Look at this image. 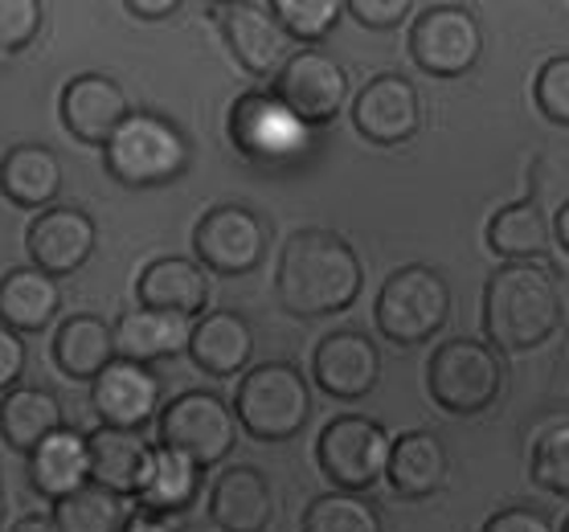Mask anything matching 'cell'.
Wrapping results in <instances>:
<instances>
[{
    "mask_svg": "<svg viewBox=\"0 0 569 532\" xmlns=\"http://www.w3.org/2000/svg\"><path fill=\"white\" fill-rule=\"evenodd\" d=\"M274 21L283 26V33L299 46H320L345 17L340 0H271Z\"/></svg>",
    "mask_w": 569,
    "mask_h": 532,
    "instance_id": "cell-34",
    "label": "cell"
},
{
    "mask_svg": "<svg viewBox=\"0 0 569 532\" xmlns=\"http://www.w3.org/2000/svg\"><path fill=\"white\" fill-rule=\"evenodd\" d=\"M99 247V225L82 205H50L33 213L26 230L29 267L62 283L66 274L82 271Z\"/></svg>",
    "mask_w": 569,
    "mask_h": 532,
    "instance_id": "cell-14",
    "label": "cell"
},
{
    "mask_svg": "<svg viewBox=\"0 0 569 532\" xmlns=\"http://www.w3.org/2000/svg\"><path fill=\"white\" fill-rule=\"evenodd\" d=\"M62 422V402L46 385H17L0 398V442L17 454H29L41 439H50Z\"/></svg>",
    "mask_w": 569,
    "mask_h": 532,
    "instance_id": "cell-30",
    "label": "cell"
},
{
    "mask_svg": "<svg viewBox=\"0 0 569 532\" xmlns=\"http://www.w3.org/2000/svg\"><path fill=\"white\" fill-rule=\"evenodd\" d=\"M0 532H9V492H4V475H0Z\"/></svg>",
    "mask_w": 569,
    "mask_h": 532,
    "instance_id": "cell-45",
    "label": "cell"
},
{
    "mask_svg": "<svg viewBox=\"0 0 569 532\" xmlns=\"http://www.w3.org/2000/svg\"><path fill=\"white\" fill-rule=\"evenodd\" d=\"M160 398H164L160 377H156L148 364L123 361V357H116V361L91 381V405H94L99 426H116V430H131V434H136V430H143L148 422H156Z\"/></svg>",
    "mask_w": 569,
    "mask_h": 532,
    "instance_id": "cell-17",
    "label": "cell"
},
{
    "mask_svg": "<svg viewBox=\"0 0 569 532\" xmlns=\"http://www.w3.org/2000/svg\"><path fill=\"white\" fill-rule=\"evenodd\" d=\"M119 532H181V524H177L172 516H156V512H140V508H131Z\"/></svg>",
    "mask_w": 569,
    "mask_h": 532,
    "instance_id": "cell-41",
    "label": "cell"
},
{
    "mask_svg": "<svg viewBox=\"0 0 569 532\" xmlns=\"http://www.w3.org/2000/svg\"><path fill=\"white\" fill-rule=\"evenodd\" d=\"M410 58L430 79H463L483 58V26L467 4H427L410 26Z\"/></svg>",
    "mask_w": 569,
    "mask_h": 532,
    "instance_id": "cell-12",
    "label": "cell"
},
{
    "mask_svg": "<svg viewBox=\"0 0 569 532\" xmlns=\"http://www.w3.org/2000/svg\"><path fill=\"white\" fill-rule=\"evenodd\" d=\"M271 94L291 116H299L316 131V128H328L349 107L352 82L345 62H337L320 46H303V50H296L287 58L283 70L271 79Z\"/></svg>",
    "mask_w": 569,
    "mask_h": 532,
    "instance_id": "cell-11",
    "label": "cell"
},
{
    "mask_svg": "<svg viewBox=\"0 0 569 532\" xmlns=\"http://www.w3.org/2000/svg\"><path fill=\"white\" fill-rule=\"evenodd\" d=\"M561 532H569V516H566V524H561Z\"/></svg>",
    "mask_w": 569,
    "mask_h": 532,
    "instance_id": "cell-46",
    "label": "cell"
},
{
    "mask_svg": "<svg viewBox=\"0 0 569 532\" xmlns=\"http://www.w3.org/2000/svg\"><path fill=\"white\" fill-rule=\"evenodd\" d=\"M553 238H557V247L569 254V201L561 209H557V218H553Z\"/></svg>",
    "mask_w": 569,
    "mask_h": 532,
    "instance_id": "cell-44",
    "label": "cell"
},
{
    "mask_svg": "<svg viewBox=\"0 0 569 532\" xmlns=\"http://www.w3.org/2000/svg\"><path fill=\"white\" fill-rule=\"evenodd\" d=\"M377 332L398 344V349H415L427 344L447 328L451 320V283L439 267L430 262H406L377 291L373 303Z\"/></svg>",
    "mask_w": 569,
    "mask_h": 532,
    "instance_id": "cell-4",
    "label": "cell"
},
{
    "mask_svg": "<svg viewBox=\"0 0 569 532\" xmlns=\"http://www.w3.org/2000/svg\"><path fill=\"white\" fill-rule=\"evenodd\" d=\"M529 471L532 483H541L545 492L569 500V422H553L537 434Z\"/></svg>",
    "mask_w": 569,
    "mask_h": 532,
    "instance_id": "cell-35",
    "label": "cell"
},
{
    "mask_svg": "<svg viewBox=\"0 0 569 532\" xmlns=\"http://www.w3.org/2000/svg\"><path fill=\"white\" fill-rule=\"evenodd\" d=\"M123 9L140 21H164V17L181 13V0H123Z\"/></svg>",
    "mask_w": 569,
    "mask_h": 532,
    "instance_id": "cell-42",
    "label": "cell"
},
{
    "mask_svg": "<svg viewBox=\"0 0 569 532\" xmlns=\"http://www.w3.org/2000/svg\"><path fill=\"white\" fill-rule=\"evenodd\" d=\"M184 352L206 377H238L247 373L250 357H254V328L242 312H206L189 324V344Z\"/></svg>",
    "mask_w": 569,
    "mask_h": 532,
    "instance_id": "cell-21",
    "label": "cell"
},
{
    "mask_svg": "<svg viewBox=\"0 0 569 532\" xmlns=\"http://www.w3.org/2000/svg\"><path fill=\"white\" fill-rule=\"evenodd\" d=\"M46 26L41 0H0V53L26 50Z\"/></svg>",
    "mask_w": 569,
    "mask_h": 532,
    "instance_id": "cell-37",
    "label": "cell"
},
{
    "mask_svg": "<svg viewBox=\"0 0 569 532\" xmlns=\"http://www.w3.org/2000/svg\"><path fill=\"white\" fill-rule=\"evenodd\" d=\"M53 364L62 369L70 381H94L107 364L116 361V332L103 315L74 312L62 315V324L53 328Z\"/></svg>",
    "mask_w": 569,
    "mask_h": 532,
    "instance_id": "cell-27",
    "label": "cell"
},
{
    "mask_svg": "<svg viewBox=\"0 0 569 532\" xmlns=\"http://www.w3.org/2000/svg\"><path fill=\"white\" fill-rule=\"evenodd\" d=\"M226 131H230L238 157L259 169H287L311 152V128L262 87L233 99Z\"/></svg>",
    "mask_w": 569,
    "mask_h": 532,
    "instance_id": "cell-7",
    "label": "cell"
},
{
    "mask_svg": "<svg viewBox=\"0 0 569 532\" xmlns=\"http://www.w3.org/2000/svg\"><path fill=\"white\" fill-rule=\"evenodd\" d=\"M66 184L62 157L46 148V143H13L0 157V193L9 197L17 209L41 213V209L58 205Z\"/></svg>",
    "mask_w": 569,
    "mask_h": 532,
    "instance_id": "cell-24",
    "label": "cell"
},
{
    "mask_svg": "<svg viewBox=\"0 0 569 532\" xmlns=\"http://www.w3.org/2000/svg\"><path fill=\"white\" fill-rule=\"evenodd\" d=\"M209 520L221 532H267L274 520V488L254 463H233L209 488Z\"/></svg>",
    "mask_w": 569,
    "mask_h": 532,
    "instance_id": "cell-20",
    "label": "cell"
},
{
    "mask_svg": "<svg viewBox=\"0 0 569 532\" xmlns=\"http://www.w3.org/2000/svg\"><path fill=\"white\" fill-rule=\"evenodd\" d=\"M532 99H537V111H541L549 123L569 128V53H557V58H549V62L537 70Z\"/></svg>",
    "mask_w": 569,
    "mask_h": 532,
    "instance_id": "cell-36",
    "label": "cell"
},
{
    "mask_svg": "<svg viewBox=\"0 0 569 532\" xmlns=\"http://www.w3.org/2000/svg\"><path fill=\"white\" fill-rule=\"evenodd\" d=\"M365 287V262L349 238L323 225L296 230L279 250L274 295L299 320L349 312Z\"/></svg>",
    "mask_w": 569,
    "mask_h": 532,
    "instance_id": "cell-1",
    "label": "cell"
},
{
    "mask_svg": "<svg viewBox=\"0 0 569 532\" xmlns=\"http://www.w3.org/2000/svg\"><path fill=\"white\" fill-rule=\"evenodd\" d=\"M389 430L369 414H340L316 439V463L337 492L361 495L377 480H386L389 463Z\"/></svg>",
    "mask_w": 569,
    "mask_h": 532,
    "instance_id": "cell-10",
    "label": "cell"
},
{
    "mask_svg": "<svg viewBox=\"0 0 569 532\" xmlns=\"http://www.w3.org/2000/svg\"><path fill=\"white\" fill-rule=\"evenodd\" d=\"M352 128L377 148H398L422 131V94L406 74L381 70L352 94Z\"/></svg>",
    "mask_w": 569,
    "mask_h": 532,
    "instance_id": "cell-13",
    "label": "cell"
},
{
    "mask_svg": "<svg viewBox=\"0 0 569 532\" xmlns=\"http://www.w3.org/2000/svg\"><path fill=\"white\" fill-rule=\"evenodd\" d=\"M62 315V283L38 267H13L0 274V324L17 337L46 332Z\"/></svg>",
    "mask_w": 569,
    "mask_h": 532,
    "instance_id": "cell-25",
    "label": "cell"
},
{
    "mask_svg": "<svg viewBox=\"0 0 569 532\" xmlns=\"http://www.w3.org/2000/svg\"><path fill=\"white\" fill-rule=\"evenodd\" d=\"M131 111L136 107L128 99V87L111 79V74H103V70H82L74 79H66L62 94H58L62 128L78 143H91V148H103Z\"/></svg>",
    "mask_w": 569,
    "mask_h": 532,
    "instance_id": "cell-16",
    "label": "cell"
},
{
    "mask_svg": "<svg viewBox=\"0 0 569 532\" xmlns=\"http://www.w3.org/2000/svg\"><path fill=\"white\" fill-rule=\"evenodd\" d=\"M209 295H213L209 271L197 259H184V254H160L136 279V308L177 315L189 324L209 312Z\"/></svg>",
    "mask_w": 569,
    "mask_h": 532,
    "instance_id": "cell-19",
    "label": "cell"
},
{
    "mask_svg": "<svg viewBox=\"0 0 569 532\" xmlns=\"http://www.w3.org/2000/svg\"><path fill=\"white\" fill-rule=\"evenodd\" d=\"M267 247H271V225L262 221L259 209L238 205V201L209 205L193 225V259L221 279H242L259 271Z\"/></svg>",
    "mask_w": 569,
    "mask_h": 532,
    "instance_id": "cell-9",
    "label": "cell"
},
{
    "mask_svg": "<svg viewBox=\"0 0 569 532\" xmlns=\"http://www.w3.org/2000/svg\"><path fill=\"white\" fill-rule=\"evenodd\" d=\"M156 434H160V446H169V451L193 459L201 471H209L226 463L238 446V418H233L230 402L213 390H184L160 405Z\"/></svg>",
    "mask_w": 569,
    "mask_h": 532,
    "instance_id": "cell-8",
    "label": "cell"
},
{
    "mask_svg": "<svg viewBox=\"0 0 569 532\" xmlns=\"http://www.w3.org/2000/svg\"><path fill=\"white\" fill-rule=\"evenodd\" d=\"M131 504L123 495H111L103 488H78L74 495H66L53 504V524L58 532H119L123 529V520H128Z\"/></svg>",
    "mask_w": 569,
    "mask_h": 532,
    "instance_id": "cell-32",
    "label": "cell"
},
{
    "mask_svg": "<svg viewBox=\"0 0 569 532\" xmlns=\"http://www.w3.org/2000/svg\"><path fill=\"white\" fill-rule=\"evenodd\" d=\"M26 480L41 500H66L78 488L91 483V459H87V434H78L74 426H58L50 439H41L33 451L26 454Z\"/></svg>",
    "mask_w": 569,
    "mask_h": 532,
    "instance_id": "cell-23",
    "label": "cell"
},
{
    "mask_svg": "<svg viewBox=\"0 0 569 532\" xmlns=\"http://www.w3.org/2000/svg\"><path fill=\"white\" fill-rule=\"evenodd\" d=\"M87 459H91V483L111 495H123L131 504V495L140 492V480L148 471L152 446L131 434V430L116 426H94L87 434Z\"/></svg>",
    "mask_w": 569,
    "mask_h": 532,
    "instance_id": "cell-26",
    "label": "cell"
},
{
    "mask_svg": "<svg viewBox=\"0 0 569 532\" xmlns=\"http://www.w3.org/2000/svg\"><path fill=\"white\" fill-rule=\"evenodd\" d=\"M218 13V29L226 50L233 53V62L242 66L254 79H274L283 62L296 53V41L287 38L283 26L274 21L271 4L259 0H233L213 9Z\"/></svg>",
    "mask_w": 569,
    "mask_h": 532,
    "instance_id": "cell-15",
    "label": "cell"
},
{
    "mask_svg": "<svg viewBox=\"0 0 569 532\" xmlns=\"http://www.w3.org/2000/svg\"><path fill=\"white\" fill-rule=\"evenodd\" d=\"M483 238L500 262H541L553 247V221L537 197H525V201L496 209Z\"/></svg>",
    "mask_w": 569,
    "mask_h": 532,
    "instance_id": "cell-28",
    "label": "cell"
},
{
    "mask_svg": "<svg viewBox=\"0 0 569 532\" xmlns=\"http://www.w3.org/2000/svg\"><path fill=\"white\" fill-rule=\"evenodd\" d=\"M479 532H553V524H549V516H545L541 508L508 504L483 520V529Z\"/></svg>",
    "mask_w": 569,
    "mask_h": 532,
    "instance_id": "cell-39",
    "label": "cell"
},
{
    "mask_svg": "<svg viewBox=\"0 0 569 532\" xmlns=\"http://www.w3.org/2000/svg\"><path fill=\"white\" fill-rule=\"evenodd\" d=\"M111 332H116V357L148 364V369H152V361H169V357L184 352V344H189V320L148 312V308L123 312Z\"/></svg>",
    "mask_w": 569,
    "mask_h": 532,
    "instance_id": "cell-31",
    "label": "cell"
},
{
    "mask_svg": "<svg viewBox=\"0 0 569 532\" xmlns=\"http://www.w3.org/2000/svg\"><path fill=\"white\" fill-rule=\"evenodd\" d=\"M311 377L328 398L337 402H361L381 381V349L357 328H337L316 344Z\"/></svg>",
    "mask_w": 569,
    "mask_h": 532,
    "instance_id": "cell-18",
    "label": "cell"
},
{
    "mask_svg": "<svg viewBox=\"0 0 569 532\" xmlns=\"http://www.w3.org/2000/svg\"><path fill=\"white\" fill-rule=\"evenodd\" d=\"M26 364H29L26 337H17L13 328L0 324V398L21 385V377H26Z\"/></svg>",
    "mask_w": 569,
    "mask_h": 532,
    "instance_id": "cell-40",
    "label": "cell"
},
{
    "mask_svg": "<svg viewBox=\"0 0 569 532\" xmlns=\"http://www.w3.org/2000/svg\"><path fill=\"white\" fill-rule=\"evenodd\" d=\"M447 475H451V454H447V442L435 430H406L389 442L386 480L393 495L427 500V495L447 488Z\"/></svg>",
    "mask_w": 569,
    "mask_h": 532,
    "instance_id": "cell-22",
    "label": "cell"
},
{
    "mask_svg": "<svg viewBox=\"0 0 569 532\" xmlns=\"http://www.w3.org/2000/svg\"><path fill=\"white\" fill-rule=\"evenodd\" d=\"M193 164V143L177 119L160 111H131L103 143V169L123 189H160L181 181Z\"/></svg>",
    "mask_w": 569,
    "mask_h": 532,
    "instance_id": "cell-3",
    "label": "cell"
},
{
    "mask_svg": "<svg viewBox=\"0 0 569 532\" xmlns=\"http://www.w3.org/2000/svg\"><path fill=\"white\" fill-rule=\"evenodd\" d=\"M566 324L557 274L541 262H500L483 283V337L496 352H532Z\"/></svg>",
    "mask_w": 569,
    "mask_h": 532,
    "instance_id": "cell-2",
    "label": "cell"
},
{
    "mask_svg": "<svg viewBox=\"0 0 569 532\" xmlns=\"http://www.w3.org/2000/svg\"><path fill=\"white\" fill-rule=\"evenodd\" d=\"M505 357L476 337H451L430 352L427 393L439 410L455 418H476L492 410L505 393Z\"/></svg>",
    "mask_w": 569,
    "mask_h": 532,
    "instance_id": "cell-5",
    "label": "cell"
},
{
    "mask_svg": "<svg viewBox=\"0 0 569 532\" xmlns=\"http://www.w3.org/2000/svg\"><path fill=\"white\" fill-rule=\"evenodd\" d=\"M345 13H352L365 29H398L406 17L415 13L410 0H349Z\"/></svg>",
    "mask_w": 569,
    "mask_h": 532,
    "instance_id": "cell-38",
    "label": "cell"
},
{
    "mask_svg": "<svg viewBox=\"0 0 569 532\" xmlns=\"http://www.w3.org/2000/svg\"><path fill=\"white\" fill-rule=\"evenodd\" d=\"M9 532H58V524H53L50 512H29V516H21Z\"/></svg>",
    "mask_w": 569,
    "mask_h": 532,
    "instance_id": "cell-43",
    "label": "cell"
},
{
    "mask_svg": "<svg viewBox=\"0 0 569 532\" xmlns=\"http://www.w3.org/2000/svg\"><path fill=\"white\" fill-rule=\"evenodd\" d=\"M230 410L250 439L287 442L308 426L311 385L291 361H262L242 373Z\"/></svg>",
    "mask_w": 569,
    "mask_h": 532,
    "instance_id": "cell-6",
    "label": "cell"
},
{
    "mask_svg": "<svg viewBox=\"0 0 569 532\" xmlns=\"http://www.w3.org/2000/svg\"><path fill=\"white\" fill-rule=\"evenodd\" d=\"M201 475L206 471L197 468L193 459H184L169 446H152L140 492L131 495V508L156 512V516H181L184 508H193V500L201 495Z\"/></svg>",
    "mask_w": 569,
    "mask_h": 532,
    "instance_id": "cell-29",
    "label": "cell"
},
{
    "mask_svg": "<svg viewBox=\"0 0 569 532\" xmlns=\"http://www.w3.org/2000/svg\"><path fill=\"white\" fill-rule=\"evenodd\" d=\"M299 532H386V520L365 495L323 492L303 508Z\"/></svg>",
    "mask_w": 569,
    "mask_h": 532,
    "instance_id": "cell-33",
    "label": "cell"
}]
</instances>
